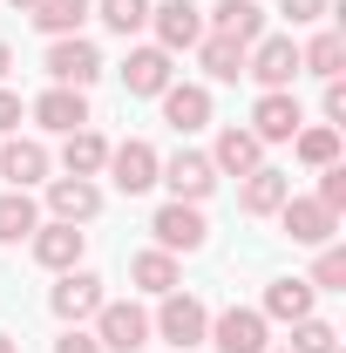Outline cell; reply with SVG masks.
<instances>
[{"instance_id": "cell-2", "label": "cell", "mask_w": 346, "mask_h": 353, "mask_svg": "<svg viewBox=\"0 0 346 353\" xmlns=\"http://www.w3.org/2000/svg\"><path fill=\"white\" fill-rule=\"evenodd\" d=\"M95 347H102V353L150 347V312L130 306V299H102V312H95Z\"/></svg>"}, {"instance_id": "cell-23", "label": "cell", "mask_w": 346, "mask_h": 353, "mask_svg": "<svg viewBox=\"0 0 346 353\" xmlns=\"http://www.w3.org/2000/svg\"><path fill=\"white\" fill-rule=\"evenodd\" d=\"M130 279L143 285V292H156V299L183 285V272H176V252H136V259H130Z\"/></svg>"}, {"instance_id": "cell-29", "label": "cell", "mask_w": 346, "mask_h": 353, "mask_svg": "<svg viewBox=\"0 0 346 353\" xmlns=\"http://www.w3.org/2000/svg\"><path fill=\"white\" fill-rule=\"evenodd\" d=\"M299 68H312L319 82H340V68H346V41H340V34H312V41L299 48Z\"/></svg>"}, {"instance_id": "cell-7", "label": "cell", "mask_w": 346, "mask_h": 353, "mask_svg": "<svg viewBox=\"0 0 346 353\" xmlns=\"http://www.w3.org/2000/svg\"><path fill=\"white\" fill-rule=\"evenodd\" d=\"M156 183H170L176 204H204V197L217 190V170H211V157H197V150H176L170 163L156 170Z\"/></svg>"}, {"instance_id": "cell-1", "label": "cell", "mask_w": 346, "mask_h": 353, "mask_svg": "<svg viewBox=\"0 0 346 353\" xmlns=\"http://www.w3.org/2000/svg\"><path fill=\"white\" fill-rule=\"evenodd\" d=\"M150 333H163L176 353H190V347H204L211 312H204V299H190V292H163V312L150 319Z\"/></svg>"}, {"instance_id": "cell-20", "label": "cell", "mask_w": 346, "mask_h": 353, "mask_svg": "<svg viewBox=\"0 0 346 353\" xmlns=\"http://www.w3.org/2000/svg\"><path fill=\"white\" fill-rule=\"evenodd\" d=\"M123 88H130V95H163V88H170V54H163V48H130Z\"/></svg>"}, {"instance_id": "cell-19", "label": "cell", "mask_w": 346, "mask_h": 353, "mask_svg": "<svg viewBox=\"0 0 346 353\" xmlns=\"http://www.w3.org/2000/svg\"><path fill=\"white\" fill-rule=\"evenodd\" d=\"M285 197H292V176H285V170H272V163H258V170L245 176V190H238V204H245L252 218H272Z\"/></svg>"}, {"instance_id": "cell-37", "label": "cell", "mask_w": 346, "mask_h": 353, "mask_svg": "<svg viewBox=\"0 0 346 353\" xmlns=\"http://www.w3.org/2000/svg\"><path fill=\"white\" fill-rule=\"evenodd\" d=\"M7 130H21V95L14 88H0V136Z\"/></svg>"}, {"instance_id": "cell-22", "label": "cell", "mask_w": 346, "mask_h": 353, "mask_svg": "<svg viewBox=\"0 0 346 353\" xmlns=\"http://www.w3.org/2000/svg\"><path fill=\"white\" fill-rule=\"evenodd\" d=\"M258 312L265 319H285V326H292V319H312V285H305V279H272Z\"/></svg>"}, {"instance_id": "cell-4", "label": "cell", "mask_w": 346, "mask_h": 353, "mask_svg": "<svg viewBox=\"0 0 346 353\" xmlns=\"http://www.w3.org/2000/svg\"><path fill=\"white\" fill-rule=\"evenodd\" d=\"M245 75L258 88H292V75H299V48L285 41V34H258V41L245 48Z\"/></svg>"}, {"instance_id": "cell-18", "label": "cell", "mask_w": 346, "mask_h": 353, "mask_svg": "<svg viewBox=\"0 0 346 353\" xmlns=\"http://www.w3.org/2000/svg\"><path fill=\"white\" fill-rule=\"evenodd\" d=\"M0 176H7L14 190L41 183V176H48V143H34V136H14V143H0Z\"/></svg>"}, {"instance_id": "cell-21", "label": "cell", "mask_w": 346, "mask_h": 353, "mask_svg": "<svg viewBox=\"0 0 346 353\" xmlns=\"http://www.w3.org/2000/svg\"><path fill=\"white\" fill-rule=\"evenodd\" d=\"M204 34H231L238 48H252V41L265 34V14L252 7V0H217V7H211V28H204Z\"/></svg>"}, {"instance_id": "cell-11", "label": "cell", "mask_w": 346, "mask_h": 353, "mask_svg": "<svg viewBox=\"0 0 346 353\" xmlns=\"http://www.w3.org/2000/svg\"><path fill=\"white\" fill-rule=\"evenodd\" d=\"M278 224H285L292 245H333V231H340V218H333L319 197H285V204H278Z\"/></svg>"}, {"instance_id": "cell-26", "label": "cell", "mask_w": 346, "mask_h": 353, "mask_svg": "<svg viewBox=\"0 0 346 353\" xmlns=\"http://www.w3.org/2000/svg\"><path fill=\"white\" fill-rule=\"evenodd\" d=\"M34 224H41V211H34V197H28V190H7V197H0V245L34 238Z\"/></svg>"}, {"instance_id": "cell-15", "label": "cell", "mask_w": 346, "mask_h": 353, "mask_svg": "<svg viewBox=\"0 0 346 353\" xmlns=\"http://www.w3.org/2000/svg\"><path fill=\"white\" fill-rule=\"evenodd\" d=\"M28 116H34L41 130H54V136H75V130H88V102H82V88H41Z\"/></svg>"}, {"instance_id": "cell-5", "label": "cell", "mask_w": 346, "mask_h": 353, "mask_svg": "<svg viewBox=\"0 0 346 353\" xmlns=\"http://www.w3.org/2000/svg\"><path fill=\"white\" fill-rule=\"evenodd\" d=\"M217 353H265V312L258 306H224L204 333Z\"/></svg>"}, {"instance_id": "cell-36", "label": "cell", "mask_w": 346, "mask_h": 353, "mask_svg": "<svg viewBox=\"0 0 346 353\" xmlns=\"http://www.w3.org/2000/svg\"><path fill=\"white\" fill-rule=\"evenodd\" d=\"M54 353H102V347H95V333H82V326H68V333L54 340Z\"/></svg>"}, {"instance_id": "cell-24", "label": "cell", "mask_w": 346, "mask_h": 353, "mask_svg": "<svg viewBox=\"0 0 346 353\" xmlns=\"http://www.w3.org/2000/svg\"><path fill=\"white\" fill-rule=\"evenodd\" d=\"M197 61H204L211 82H238V75H245V48L231 41V34H204V41H197Z\"/></svg>"}, {"instance_id": "cell-16", "label": "cell", "mask_w": 346, "mask_h": 353, "mask_svg": "<svg viewBox=\"0 0 346 353\" xmlns=\"http://www.w3.org/2000/svg\"><path fill=\"white\" fill-rule=\"evenodd\" d=\"M156 102H163V123H170L176 136H190V130L211 123V88H197V82H170Z\"/></svg>"}, {"instance_id": "cell-8", "label": "cell", "mask_w": 346, "mask_h": 353, "mask_svg": "<svg viewBox=\"0 0 346 353\" xmlns=\"http://www.w3.org/2000/svg\"><path fill=\"white\" fill-rule=\"evenodd\" d=\"M48 306H54V319H68V326H82V319H95L102 312V279L95 272H61V285L48 292Z\"/></svg>"}, {"instance_id": "cell-35", "label": "cell", "mask_w": 346, "mask_h": 353, "mask_svg": "<svg viewBox=\"0 0 346 353\" xmlns=\"http://www.w3.org/2000/svg\"><path fill=\"white\" fill-rule=\"evenodd\" d=\"M319 109H326V123L340 130L346 123V82H326V102H319Z\"/></svg>"}, {"instance_id": "cell-3", "label": "cell", "mask_w": 346, "mask_h": 353, "mask_svg": "<svg viewBox=\"0 0 346 353\" xmlns=\"http://www.w3.org/2000/svg\"><path fill=\"white\" fill-rule=\"evenodd\" d=\"M102 170L116 176L123 197H143V190L156 183V170H163V157H156L143 136H130V143H109V163H102Z\"/></svg>"}, {"instance_id": "cell-40", "label": "cell", "mask_w": 346, "mask_h": 353, "mask_svg": "<svg viewBox=\"0 0 346 353\" xmlns=\"http://www.w3.org/2000/svg\"><path fill=\"white\" fill-rule=\"evenodd\" d=\"M14 7H34V0H14Z\"/></svg>"}, {"instance_id": "cell-34", "label": "cell", "mask_w": 346, "mask_h": 353, "mask_svg": "<svg viewBox=\"0 0 346 353\" xmlns=\"http://www.w3.org/2000/svg\"><path fill=\"white\" fill-rule=\"evenodd\" d=\"M326 7H333V0H278V14H285L292 28H312V21H326Z\"/></svg>"}, {"instance_id": "cell-14", "label": "cell", "mask_w": 346, "mask_h": 353, "mask_svg": "<svg viewBox=\"0 0 346 353\" xmlns=\"http://www.w3.org/2000/svg\"><path fill=\"white\" fill-rule=\"evenodd\" d=\"M48 211L61 224H88L102 211V190H95V176H48Z\"/></svg>"}, {"instance_id": "cell-25", "label": "cell", "mask_w": 346, "mask_h": 353, "mask_svg": "<svg viewBox=\"0 0 346 353\" xmlns=\"http://www.w3.org/2000/svg\"><path fill=\"white\" fill-rule=\"evenodd\" d=\"M102 163H109V143L95 130H75L68 143H61V170L68 176H102Z\"/></svg>"}, {"instance_id": "cell-6", "label": "cell", "mask_w": 346, "mask_h": 353, "mask_svg": "<svg viewBox=\"0 0 346 353\" xmlns=\"http://www.w3.org/2000/svg\"><path fill=\"white\" fill-rule=\"evenodd\" d=\"M48 75H54V88H88L95 75H102V54H95V41H82V34H61V41L48 48Z\"/></svg>"}, {"instance_id": "cell-39", "label": "cell", "mask_w": 346, "mask_h": 353, "mask_svg": "<svg viewBox=\"0 0 346 353\" xmlns=\"http://www.w3.org/2000/svg\"><path fill=\"white\" fill-rule=\"evenodd\" d=\"M0 353H21V347H14V333H0Z\"/></svg>"}, {"instance_id": "cell-38", "label": "cell", "mask_w": 346, "mask_h": 353, "mask_svg": "<svg viewBox=\"0 0 346 353\" xmlns=\"http://www.w3.org/2000/svg\"><path fill=\"white\" fill-rule=\"evenodd\" d=\"M7 68H14V54H7V41H0V75H7Z\"/></svg>"}, {"instance_id": "cell-28", "label": "cell", "mask_w": 346, "mask_h": 353, "mask_svg": "<svg viewBox=\"0 0 346 353\" xmlns=\"http://www.w3.org/2000/svg\"><path fill=\"white\" fill-rule=\"evenodd\" d=\"M292 150H299V163L326 170V163H340V130H333V123H312V130H292Z\"/></svg>"}, {"instance_id": "cell-33", "label": "cell", "mask_w": 346, "mask_h": 353, "mask_svg": "<svg viewBox=\"0 0 346 353\" xmlns=\"http://www.w3.org/2000/svg\"><path fill=\"white\" fill-rule=\"evenodd\" d=\"M319 204H326L333 218L346 211V163H326V170H319Z\"/></svg>"}, {"instance_id": "cell-31", "label": "cell", "mask_w": 346, "mask_h": 353, "mask_svg": "<svg viewBox=\"0 0 346 353\" xmlns=\"http://www.w3.org/2000/svg\"><path fill=\"white\" fill-rule=\"evenodd\" d=\"M305 285H312V292H346V252L340 245H319V265H312Z\"/></svg>"}, {"instance_id": "cell-10", "label": "cell", "mask_w": 346, "mask_h": 353, "mask_svg": "<svg viewBox=\"0 0 346 353\" xmlns=\"http://www.w3.org/2000/svg\"><path fill=\"white\" fill-rule=\"evenodd\" d=\"M292 130H305L299 95H292V88H265L258 109H252V136H258V143H292Z\"/></svg>"}, {"instance_id": "cell-30", "label": "cell", "mask_w": 346, "mask_h": 353, "mask_svg": "<svg viewBox=\"0 0 346 353\" xmlns=\"http://www.w3.org/2000/svg\"><path fill=\"white\" fill-rule=\"evenodd\" d=\"M95 14H102V28H109V34H123V41H130L136 28H150V0H102Z\"/></svg>"}, {"instance_id": "cell-12", "label": "cell", "mask_w": 346, "mask_h": 353, "mask_svg": "<svg viewBox=\"0 0 346 353\" xmlns=\"http://www.w3.org/2000/svg\"><path fill=\"white\" fill-rule=\"evenodd\" d=\"M28 245H34V265H48V272H75V265H82L88 231L54 218V224H34V238H28Z\"/></svg>"}, {"instance_id": "cell-27", "label": "cell", "mask_w": 346, "mask_h": 353, "mask_svg": "<svg viewBox=\"0 0 346 353\" xmlns=\"http://www.w3.org/2000/svg\"><path fill=\"white\" fill-rule=\"evenodd\" d=\"M28 14H34V28H41V34L61 41V34H75V28L88 21V0H34Z\"/></svg>"}, {"instance_id": "cell-32", "label": "cell", "mask_w": 346, "mask_h": 353, "mask_svg": "<svg viewBox=\"0 0 346 353\" xmlns=\"http://www.w3.org/2000/svg\"><path fill=\"white\" fill-rule=\"evenodd\" d=\"M292 353H340V333L326 319H292Z\"/></svg>"}, {"instance_id": "cell-17", "label": "cell", "mask_w": 346, "mask_h": 353, "mask_svg": "<svg viewBox=\"0 0 346 353\" xmlns=\"http://www.w3.org/2000/svg\"><path fill=\"white\" fill-rule=\"evenodd\" d=\"M265 163V143L252 130H238V123H231V130H217V150H211V170L217 176H252Z\"/></svg>"}, {"instance_id": "cell-9", "label": "cell", "mask_w": 346, "mask_h": 353, "mask_svg": "<svg viewBox=\"0 0 346 353\" xmlns=\"http://www.w3.org/2000/svg\"><path fill=\"white\" fill-rule=\"evenodd\" d=\"M150 28H156V48H163V54L197 48V41H204V7H190V0H163V7H150Z\"/></svg>"}, {"instance_id": "cell-13", "label": "cell", "mask_w": 346, "mask_h": 353, "mask_svg": "<svg viewBox=\"0 0 346 353\" xmlns=\"http://www.w3.org/2000/svg\"><path fill=\"white\" fill-rule=\"evenodd\" d=\"M150 231H156V252H197V245H204V211L170 197V204L150 218Z\"/></svg>"}]
</instances>
